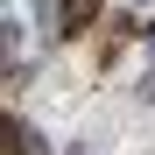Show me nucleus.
<instances>
[{
    "label": "nucleus",
    "instance_id": "nucleus-1",
    "mask_svg": "<svg viewBox=\"0 0 155 155\" xmlns=\"http://www.w3.org/2000/svg\"><path fill=\"white\" fill-rule=\"evenodd\" d=\"M99 21V0H57V35H85Z\"/></svg>",
    "mask_w": 155,
    "mask_h": 155
},
{
    "label": "nucleus",
    "instance_id": "nucleus-2",
    "mask_svg": "<svg viewBox=\"0 0 155 155\" xmlns=\"http://www.w3.org/2000/svg\"><path fill=\"white\" fill-rule=\"evenodd\" d=\"M7 155H42V141H35V134H28V127H21V120H14V127H7Z\"/></svg>",
    "mask_w": 155,
    "mask_h": 155
},
{
    "label": "nucleus",
    "instance_id": "nucleus-3",
    "mask_svg": "<svg viewBox=\"0 0 155 155\" xmlns=\"http://www.w3.org/2000/svg\"><path fill=\"white\" fill-rule=\"evenodd\" d=\"M141 92H148V99H155V71H148V78H141Z\"/></svg>",
    "mask_w": 155,
    "mask_h": 155
}]
</instances>
